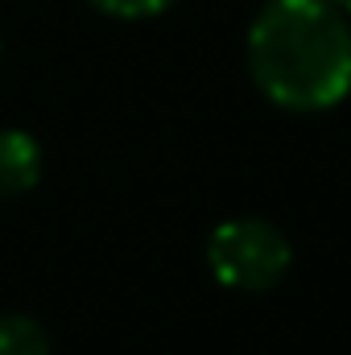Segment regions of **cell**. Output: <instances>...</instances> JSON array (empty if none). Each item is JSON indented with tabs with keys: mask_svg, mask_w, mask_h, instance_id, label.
Returning a JSON list of instances; mask_svg holds the SVG:
<instances>
[{
	"mask_svg": "<svg viewBox=\"0 0 351 355\" xmlns=\"http://www.w3.org/2000/svg\"><path fill=\"white\" fill-rule=\"evenodd\" d=\"M87 4L99 8L103 17H116V21H145V17L166 12L174 0H87Z\"/></svg>",
	"mask_w": 351,
	"mask_h": 355,
	"instance_id": "5b68a950",
	"label": "cell"
},
{
	"mask_svg": "<svg viewBox=\"0 0 351 355\" xmlns=\"http://www.w3.org/2000/svg\"><path fill=\"white\" fill-rule=\"evenodd\" d=\"M0 54H4V42H0Z\"/></svg>",
	"mask_w": 351,
	"mask_h": 355,
	"instance_id": "52a82bcc",
	"label": "cell"
},
{
	"mask_svg": "<svg viewBox=\"0 0 351 355\" xmlns=\"http://www.w3.org/2000/svg\"><path fill=\"white\" fill-rule=\"evenodd\" d=\"M244 54L257 91L285 112H327L351 95V25L335 0H268Z\"/></svg>",
	"mask_w": 351,
	"mask_h": 355,
	"instance_id": "6da1fadb",
	"label": "cell"
},
{
	"mask_svg": "<svg viewBox=\"0 0 351 355\" xmlns=\"http://www.w3.org/2000/svg\"><path fill=\"white\" fill-rule=\"evenodd\" d=\"M0 355H50V331L21 310L0 314Z\"/></svg>",
	"mask_w": 351,
	"mask_h": 355,
	"instance_id": "277c9868",
	"label": "cell"
},
{
	"mask_svg": "<svg viewBox=\"0 0 351 355\" xmlns=\"http://www.w3.org/2000/svg\"><path fill=\"white\" fill-rule=\"evenodd\" d=\"M335 4H339V8H343V12H351V0H335Z\"/></svg>",
	"mask_w": 351,
	"mask_h": 355,
	"instance_id": "8992f818",
	"label": "cell"
},
{
	"mask_svg": "<svg viewBox=\"0 0 351 355\" xmlns=\"http://www.w3.org/2000/svg\"><path fill=\"white\" fill-rule=\"evenodd\" d=\"M42 178V145L25 128H0V202L29 194Z\"/></svg>",
	"mask_w": 351,
	"mask_h": 355,
	"instance_id": "3957f363",
	"label": "cell"
},
{
	"mask_svg": "<svg viewBox=\"0 0 351 355\" xmlns=\"http://www.w3.org/2000/svg\"><path fill=\"white\" fill-rule=\"evenodd\" d=\"M289 265H293V248L285 232L268 219H257V215L223 219L207 236V268L228 289H240V293L277 289Z\"/></svg>",
	"mask_w": 351,
	"mask_h": 355,
	"instance_id": "7a4b0ae2",
	"label": "cell"
}]
</instances>
